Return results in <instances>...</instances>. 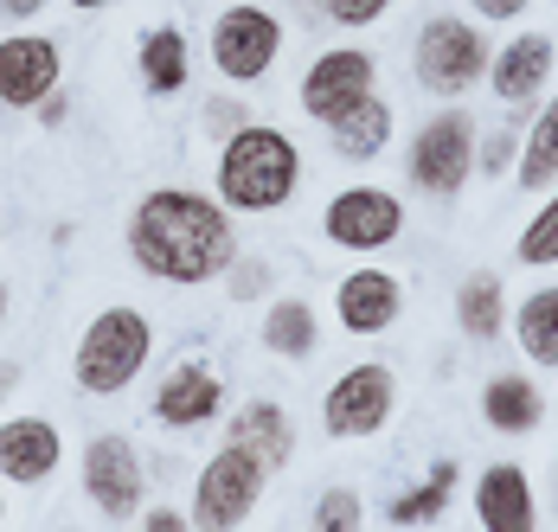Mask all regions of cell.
I'll use <instances>...</instances> for the list:
<instances>
[{"instance_id": "obj_1", "label": "cell", "mask_w": 558, "mask_h": 532, "mask_svg": "<svg viewBox=\"0 0 558 532\" xmlns=\"http://www.w3.org/2000/svg\"><path fill=\"white\" fill-rule=\"evenodd\" d=\"M129 257L148 269V276L186 289V282L225 276L231 257H238V244H231V218H225L219 200L161 186V193H148L129 213Z\"/></svg>"}, {"instance_id": "obj_2", "label": "cell", "mask_w": 558, "mask_h": 532, "mask_svg": "<svg viewBox=\"0 0 558 532\" xmlns=\"http://www.w3.org/2000/svg\"><path fill=\"white\" fill-rule=\"evenodd\" d=\"M295 180H302L295 142L282 129L251 122V129H238L225 142V155H219V206H231V213H277L282 200L295 193Z\"/></svg>"}, {"instance_id": "obj_3", "label": "cell", "mask_w": 558, "mask_h": 532, "mask_svg": "<svg viewBox=\"0 0 558 532\" xmlns=\"http://www.w3.org/2000/svg\"><path fill=\"white\" fill-rule=\"evenodd\" d=\"M264 481H270V462L244 443H225L219 456L199 469L193 481V527L199 532H231L244 527L264 500Z\"/></svg>"}, {"instance_id": "obj_4", "label": "cell", "mask_w": 558, "mask_h": 532, "mask_svg": "<svg viewBox=\"0 0 558 532\" xmlns=\"http://www.w3.org/2000/svg\"><path fill=\"white\" fill-rule=\"evenodd\" d=\"M148 347H155V327H148L142 309H104L84 327V340H77V385L110 398V391H122L129 378L142 373Z\"/></svg>"}, {"instance_id": "obj_5", "label": "cell", "mask_w": 558, "mask_h": 532, "mask_svg": "<svg viewBox=\"0 0 558 532\" xmlns=\"http://www.w3.org/2000/svg\"><path fill=\"white\" fill-rule=\"evenodd\" d=\"M482 77H488V39H482V26L462 20V13L424 20V33H417V84L430 97H462Z\"/></svg>"}, {"instance_id": "obj_6", "label": "cell", "mask_w": 558, "mask_h": 532, "mask_svg": "<svg viewBox=\"0 0 558 532\" xmlns=\"http://www.w3.org/2000/svg\"><path fill=\"white\" fill-rule=\"evenodd\" d=\"M411 186L430 200H456L462 180L475 173V116L469 109H437L417 135H411Z\"/></svg>"}, {"instance_id": "obj_7", "label": "cell", "mask_w": 558, "mask_h": 532, "mask_svg": "<svg viewBox=\"0 0 558 532\" xmlns=\"http://www.w3.org/2000/svg\"><path fill=\"white\" fill-rule=\"evenodd\" d=\"M282 52V20L264 7H225L213 20V64L231 84H257Z\"/></svg>"}, {"instance_id": "obj_8", "label": "cell", "mask_w": 558, "mask_h": 532, "mask_svg": "<svg viewBox=\"0 0 558 532\" xmlns=\"http://www.w3.org/2000/svg\"><path fill=\"white\" fill-rule=\"evenodd\" d=\"M322 231H328V244H340V251H386V244H398V231H404V206H398V193H386V186H347V193L328 200Z\"/></svg>"}, {"instance_id": "obj_9", "label": "cell", "mask_w": 558, "mask_h": 532, "mask_svg": "<svg viewBox=\"0 0 558 532\" xmlns=\"http://www.w3.org/2000/svg\"><path fill=\"white\" fill-rule=\"evenodd\" d=\"M391 398H398L391 366L366 360V366H353V373H340L335 385H328L322 424H328V436H379L386 418H391Z\"/></svg>"}, {"instance_id": "obj_10", "label": "cell", "mask_w": 558, "mask_h": 532, "mask_svg": "<svg viewBox=\"0 0 558 532\" xmlns=\"http://www.w3.org/2000/svg\"><path fill=\"white\" fill-rule=\"evenodd\" d=\"M373 77H379L373 52L335 46V52H322L315 64H308V77H302V109H308L315 122H340L353 104L373 97Z\"/></svg>"}, {"instance_id": "obj_11", "label": "cell", "mask_w": 558, "mask_h": 532, "mask_svg": "<svg viewBox=\"0 0 558 532\" xmlns=\"http://www.w3.org/2000/svg\"><path fill=\"white\" fill-rule=\"evenodd\" d=\"M84 494H90V507H104V520H129L142 507V462H135V449L122 436H90Z\"/></svg>"}, {"instance_id": "obj_12", "label": "cell", "mask_w": 558, "mask_h": 532, "mask_svg": "<svg viewBox=\"0 0 558 532\" xmlns=\"http://www.w3.org/2000/svg\"><path fill=\"white\" fill-rule=\"evenodd\" d=\"M58 90V46L39 33L0 39V104L7 109H39Z\"/></svg>"}, {"instance_id": "obj_13", "label": "cell", "mask_w": 558, "mask_h": 532, "mask_svg": "<svg viewBox=\"0 0 558 532\" xmlns=\"http://www.w3.org/2000/svg\"><path fill=\"white\" fill-rule=\"evenodd\" d=\"M553 39L546 33H513L501 52L488 58V90L501 97L507 109H526L546 84H553Z\"/></svg>"}, {"instance_id": "obj_14", "label": "cell", "mask_w": 558, "mask_h": 532, "mask_svg": "<svg viewBox=\"0 0 558 532\" xmlns=\"http://www.w3.org/2000/svg\"><path fill=\"white\" fill-rule=\"evenodd\" d=\"M475 520L488 532H533L539 527V500L520 462H488L475 481Z\"/></svg>"}, {"instance_id": "obj_15", "label": "cell", "mask_w": 558, "mask_h": 532, "mask_svg": "<svg viewBox=\"0 0 558 532\" xmlns=\"http://www.w3.org/2000/svg\"><path fill=\"white\" fill-rule=\"evenodd\" d=\"M398 309H404V289H398L391 269H353V276H340L335 315L347 334H386L391 321H398Z\"/></svg>"}, {"instance_id": "obj_16", "label": "cell", "mask_w": 558, "mask_h": 532, "mask_svg": "<svg viewBox=\"0 0 558 532\" xmlns=\"http://www.w3.org/2000/svg\"><path fill=\"white\" fill-rule=\"evenodd\" d=\"M219 398H225V378L213 373L206 360H180V366L161 378V391H155V418L168 430H193L219 411Z\"/></svg>"}, {"instance_id": "obj_17", "label": "cell", "mask_w": 558, "mask_h": 532, "mask_svg": "<svg viewBox=\"0 0 558 532\" xmlns=\"http://www.w3.org/2000/svg\"><path fill=\"white\" fill-rule=\"evenodd\" d=\"M58 430L46 418H13V424H0V475L7 481H46L58 469Z\"/></svg>"}, {"instance_id": "obj_18", "label": "cell", "mask_w": 558, "mask_h": 532, "mask_svg": "<svg viewBox=\"0 0 558 532\" xmlns=\"http://www.w3.org/2000/svg\"><path fill=\"white\" fill-rule=\"evenodd\" d=\"M482 424L501 430V436H533V430L546 424V398H539V385L520 373H495L482 385Z\"/></svg>"}, {"instance_id": "obj_19", "label": "cell", "mask_w": 558, "mask_h": 532, "mask_svg": "<svg viewBox=\"0 0 558 532\" xmlns=\"http://www.w3.org/2000/svg\"><path fill=\"white\" fill-rule=\"evenodd\" d=\"M456 321H462L469 340H495V334L507 327V289H501L495 269L462 276V289H456Z\"/></svg>"}, {"instance_id": "obj_20", "label": "cell", "mask_w": 558, "mask_h": 532, "mask_svg": "<svg viewBox=\"0 0 558 532\" xmlns=\"http://www.w3.org/2000/svg\"><path fill=\"white\" fill-rule=\"evenodd\" d=\"M513 340L533 366H558V282L533 289L520 309H513Z\"/></svg>"}, {"instance_id": "obj_21", "label": "cell", "mask_w": 558, "mask_h": 532, "mask_svg": "<svg viewBox=\"0 0 558 532\" xmlns=\"http://www.w3.org/2000/svg\"><path fill=\"white\" fill-rule=\"evenodd\" d=\"M526 193H546L558 186V90L546 97V109L533 116V129H526V148H520V173H513Z\"/></svg>"}, {"instance_id": "obj_22", "label": "cell", "mask_w": 558, "mask_h": 532, "mask_svg": "<svg viewBox=\"0 0 558 532\" xmlns=\"http://www.w3.org/2000/svg\"><path fill=\"white\" fill-rule=\"evenodd\" d=\"M449 494H456V462H430V475H424V487H411V494H398L386 507L391 527H437L449 513Z\"/></svg>"}, {"instance_id": "obj_23", "label": "cell", "mask_w": 558, "mask_h": 532, "mask_svg": "<svg viewBox=\"0 0 558 532\" xmlns=\"http://www.w3.org/2000/svg\"><path fill=\"white\" fill-rule=\"evenodd\" d=\"M328 135H335V148L347 160H373L391 142V109L379 104V97H366V104L347 109L340 122H328Z\"/></svg>"}, {"instance_id": "obj_24", "label": "cell", "mask_w": 558, "mask_h": 532, "mask_svg": "<svg viewBox=\"0 0 558 532\" xmlns=\"http://www.w3.org/2000/svg\"><path fill=\"white\" fill-rule=\"evenodd\" d=\"M231 443H244V449H257L270 469L289 462V449H295V436H289V418H282V404H244L238 418H231Z\"/></svg>"}, {"instance_id": "obj_25", "label": "cell", "mask_w": 558, "mask_h": 532, "mask_svg": "<svg viewBox=\"0 0 558 532\" xmlns=\"http://www.w3.org/2000/svg\"><path fill=\"white\" fill-rule=\"evenodd\" d=\"M142 84L155 97H173L186 84V33L180 26H155L142 33Z\"/></svg>"}, {"instance_id": "obj_26", "label": "cell", "mask_w": 558, "mask_h": 532, "mask_svg": "<svg viewBox=\"0 0 558 532\" xmlns=\"http://www.w3.org/2000/svg\"><path fill=\"white\" fill-rule=\"evenodd\" d=\"M315 340H322V327H315V309L308 302H277L270 315H264V347L282 353V360H308L315 353Z\"/></svg>"}, {"instance_id": "obj_27", "label": "cell", "mask_w": 558, "mask_h": 532, "mask_svg": "<svg viewBox=\"0 0 558 532\" xmlns=\"http://www.w3.org/2000/svg\"><path fill=\"white\" fill-rule=\"evenodd\" d=\"M513 257L520 264H533V269H546V264H558V193L533 213V225L520 231V244H513Z\"/></svg>"}, {"instance_id": "obj_28", "label": "cell", "mask_w": 558, "mask_h": 532, "mask_svg": "<svg viewBox=\"0 0 558 532\" xmlns=\"http://www.w3.org/2000/svg\"><path fill=\"white\" fill-rule=\"evenodd\" d=\"M360 520H366V507H360L353 487H328L322 507H315V527L322 532H360Z\"/></svg>"}, {"instance_id": "obj_29", "label": "cell", "mask_w": 558, "mask_h": 532, "mask_svg": "<svg viewBox=\"0 0 558 532\" xmlns=\"http://www.w3.org/2000/svg\"><path fill=\"white\" fill-rule=\"evenodd\" d=\"M386 7H391V0H328V20L360 33V26H379V20H386Z\"/></svg>"}, {"instance_id": "obj_30", "label": "cell", "mask_w": 558, "mask_h": 532, "mask_svg": "<svg viewBox=\"0 0 558 532\" xmlns=\"http://www.w3.org/2000/svg\"><path fill=\"white\" fill-rule=\"evenodd\" d=\"M507 160H513V129H501V135L482 148V160H475V167H482V173H507Z\"/></svg>"}, {"instance_id": "obj_31", "label": "cell", "mask_w": 558, "mask_h": 532, "mask_svg": "<svg viewBox=\"0 0 558 532\" xmlns=\"http://www.w3.org/2000/svg\"><path fill=\"white\" fill-rule=\"evenodd\" d=\"M469 7H475L482 20H520V13H526L533 0H469Z\"/></svg>"}, {"instance_id": "obj_32", "label": "cell", "mask_w": 558, "mask_h": 532, "mask_svg": "<svg viewBox=\"0 0 558 532\" xmlns=\"http://www.w3.org/2000/svg\"><path fill=\"white\" fill-rule=\"evenodd\" d=\"M264 282H270V269L257 264V257H251V264H238V295H251V289H264Z\"/></svg>"}, {"instance_id": "obj_33", "label": "cell", "mask_w": 558, "mask_h": 532, "mask_svg": "<svg viewBox=\"0 0 558 532\" xmlns=\"http://www.w3.org/2000/svg\"><path fill=\"white\" fill-rule=\"evenodd\" d=\"M148 532H186V513L161 507V513H148Z\"/></svg>"}, {"instance_id": "obj_34", "label": "cell", "mask_w": 558, "mask_h": 532, "mask_svg": "<svg viewBox=\"0 0 558 532\" xmlns=\"http://www.w3.org/2000/svg\"><path fill=\"white\" fill-rule=\"evenodd\" d=\"M39 7H46V0H0V13H7V20H33Z\"/></svg>"}, {"instance_id": "obj_35", "label": "cell", "mask_w": 558, "mask_h": 532, "mask_svg": "<svg viewBox=\"0 0 558 532\" xmlns=\"http://www.w3.org/2000/svg\"><path fill=\"white\" fill-rule=\"evenodd\" d=\"M13 385H20V366H13V360H0V398H7Z\"/></svg>"}, {"instance_id": "obj_36", "label": "cell", "mask_w": 558, "mask_h": 532, "mask_svg": "<svg viewBox=\"0 0 558 532\" xmlns=\"http://www.w3.org/2000/svg\"><path fill=\"white\" fill-rule=\"evenodd\" d=\"M71 7H84V13H90V7H110V0H71Z\"/></svg>"}, {"instance_id": "obj_37", "label": "cell", "mask_w": 558, "mask_h": 532, "mask_svg": "<svg viewBox=\"0 0 558 532\" xmlns=\"http://www.w3.org/2000/svg\"><path fill=\"white\" fill-rule=\"evenodd\" d=\"M0 315H7V282H0Z\"/></svg>"}]
</instances>
